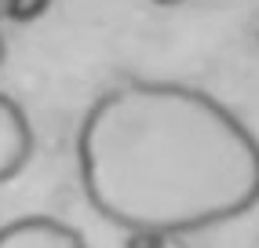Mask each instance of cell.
I'll return each mask as SVG.
<instances>
[{
    "mask_svg": "<svg viewBox=\"0 0 259 248\" xmlns=\"http://www.w3.org/2000/svg\"><path fill=\"white\" fill-rule=\"evenodd\" d=\"M0 248H88L73 226L51 216H26L0 226Z\"/></svg>",
    "mask_w": 259,
    "mask_h": 248,
    "instance_id": "3957f363",
    "label": "cell"
},
{
    "mask_svg": "<svg viewBox=\"0 0 259 248\" xmlns=\"http://www.w3.org/2000/svg\"><path fill=\"white\" fill-rule=\"evenodd\" d=\"M164 244V234H157V230H132L124 248H161Z\"/></svg>",
    "mask_w": 259,
    "mask_h": 248,
    "instance_id": "5b68a950",
    "label": "cell"
},
{
    "mask_svg": "<svg viewBox=\"0 0 259 248\" xmlns=\"http://www.w3.org/2000/svg\"><path fill=\"white\" fill-rule=\"evenodd\" d=\"M51 8V0H4V15L11 22H33Z\"/></svg>",
    "mask_w": 259,
    "mask_h": 248,
    "instance_id": "277c9868",
    "label": "cell"
},
{
    "mask_svg": "<svg viewBox=\"0 0 259 248\" xmlns=\"http://www.w3.org/2000/svg\"><path fill=\"white\" fill-rule=\"evenodd\" d=\"M33 153V132L29 117L11 95L0 92V183H11Z\"/></svg>",
    "mask_w": 259,
    "mask_h": 248,
    "instance_id": "7a4b0ae2",
    "label": "cell"
},
{
    "mask_svg": "<svg viewBox=\"0 0 259 248\" xmlns=\"http://www.w3.org/2000/svg\"><path fill=\"white\" fill-rule=\"evenodd\" d=\"M153 4H164V8H171V4H183V0H153Z\"/></svg>",
    "mask_w": 259,
    "mask_h": 248,
    "instance_id": "52a82bcc",
    "label": "cell"
},
{
    "mask_svg": "<svg viewBox=\"0 0 259 248\" xmlns=\"http://www.w3.org/2000/svg\"><path fill=\"white\" fill-rule=\"evenodd\" d=\"M4 55H8V44H4V33H0V66H4Z\"/></svg>",
    "mask_w": 259,
    "mask_h": 248,
    "instance_id": "8992f818",
    "label": "cell"
},
{
    "mask_svg": "<svg viewBox=\"0 0 259 248\" xmlns=\"http://www.w3.org/2000/svg\"><path fill=\"white\" fill-rule=\"evenodd\" d=\"M88 204L120 230L190 234L259 201V143L227 106L186 84L132 80L80 120Z\"/></svg>",
    "mask_w": 259,
    "mask_h": 248,
    "instance_id": "6da1fadb",
    "label": "cell"
}]
</instances>
